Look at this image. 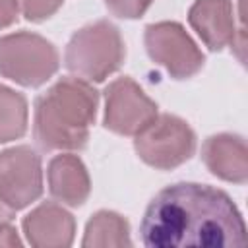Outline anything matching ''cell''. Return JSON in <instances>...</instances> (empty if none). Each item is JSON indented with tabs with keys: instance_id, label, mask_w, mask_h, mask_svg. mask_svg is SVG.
<instances>
[{
	"instance_id": "11",
	"label": "cell",
	"mask_w": 248,
	"mask_h": 248,
	"mask_svg": "<svg viewBox=\"0 0 248 248\" xmlns=\"http://www.w3.org/2000/svg\"><path fill=\"white\" fill-rule=\"evenodd\" d=\"M202 161L207 170L232 184L248 180V147L240 134H213L202 145Z\"/></svg>"
},
{
	"instance_id": "15",
	"label": "cell",
	"mask_w": 248,
	"mask_h": 248,
	"mask_svg": "<svg viewBox=\"0 0 248 248\" xmlns=\"http://www.w3.org/2000/svg\"><path fill=\"white\" fill-rule=\"evenodd\" d=\"M64 0H19L21 16L31 23H43L50 19L60 8Z\"/></svg>"
},
{
	"instance_id": "8",
	"label": "cell",
	"mask_w": 248,
	"mask_h": 248,
	"mask_svg": "<svg viewBox=\"0 0 248 248\" xmlns=\"http://www.w3.org/2000/svg\"><path fill=\"white\" fill-rule=\"evenodd\" d=\"M43 196V161L31 145L0 151V198L19 211Z\"/></svg>"
},
{
	"instance_id": "16",
	"label": "cell",
	"mask_w": 248,
	"mask_h": 248,
	"mask_svg": "<svg viewBox=\"0 0 248 248\" xmlns=\"http://www.w3.org/2000/svg\"><path fill=\"white\" fill-rule=\"evenodd\" d=\"M107 10L120 19H140L153 0H103Z\"/></svg>"
},
{
	"instance_id": "5",
	"label": "cell",
	"mask_w": 248,
	"mask_h": 248,
	"mask_svg": "<svg viewBox=\"0 0 248 248\" xmlns=\"http://www.w3.org/2000/svg\"><path fill=\"white\" fill-rule=\"evenodd\" d=\"M134 149L145 165L157 170H172L192 159L196 132L184 118L163 112L134 136Z\"/></svg>"
},
{
	"instance_id": "17",
	"label": "cell",
	"mask_w": 248,
	"mask_h": 248,
	"mask_svg": "<svg viewBox=\"0 0 248 248\" xmlns=\"http://www.w3.org/2000/svg\"><path fill=\"white\" fill-rule=\"evenodd\" d=\"M19 14V0H0V29L14 25Z\"/></svg>"
},
{
	"instance_id": "9",
	"label": "cell",
	"mask_w": 248,
	"mask_h": 248,
	"mask_svg": "<svg viewBox=\"0 0 248 248\" xmlns=\"http://www.w3.org/2000/svg\"><path fill=\"white\" fill-rule=\"evenodd\" d=\"M27 242L35 248H68L76 238V219L56 202H43L21 221Z\"/></svg>"
},
{
	"instance_id": "3",
	"label": "cell",
	"mask_w": 248,
	"mask_h": 248,
	"mask_svg": "<svg viewBox=\"0 0 248 248\" xmlns=\"http://www.w3.org/2000/svg\"><path fill=\"white\" fill-rule=\"evenodd\" d=\"M126 45L120 29L108 19H97L78 29L64 50V66L76 78L101 83L122 68Z\"/></svg>"
},
{
	"instance_id": "6",
	"label": "cell",
	"mask_w": 248,
	"mask_h": 248,
	"mask_svg": "<svg viewBox=\"0 0 248 248\" xmlns=\"http://www.w3.org/2000/svg\"><path fill=\"white\" fill-rule=\"evenodd\" d=\"M143 45L149 58L174 79H188L205 64V54L178 21L149 23L143 31Z\"/></svg>"
},
{
	"instance_id": "1",
	"label": "cell",
	"mask_w": 248,
	"mask_h": 248,
	"mask_svg": "<svg viewBox=\"0 0 248 248\" xmlns=\"http://www.w3.org/2000/svg\"><path fill=\"white\" fill-rule=\"evenodd\" d=\"M140 236L147 248H225L248 240L232 198L200 182H174L159 190L143 211Z\"/></svg>"
},
{
	"instance_id": "13",
	"label": "cell",
	"mask_w": 248,
	"mask_h": 248,
	"mask_svg": "<svg viewBox=\"0 0 248 248\" xmlns=\"http://www.w3.org/2000/svg\"><path fill=\"white\" fill-rule=\"evenodd\" d=\"M130 238V223L126 217H122L116 211L110 209H99L91 215V219L85 225L83 248H120V246H132Z\"/></svg>"
},
{
	"instance_id": "19",
	"label": "cell",
	"mask_w": 248,
	"mask_h": 248,
	"mask_svg": "<svg viewBox=\"0 0 248 248\" xmlns=\"http://www.w3.org/2000/svg\"><path fill=\"white\" fill-rule=\"evenodd\" d=\"M14 217H16V211H14V209L0 198V227L6 225V223H12Z\"/></svg>"
},
{
	"instance_id": "10",
	"label": "cell",
	"mask_w": 248,
	"mask_h": 248,
	"mask_svg": "<svg viewBox=\"0 0 248 248\" xmlns=\"http://www.w3.org/2000/svg\"><path fill=\"white\" fill-rule=\"evenodd\" d=\"M188 23L211 52L234 45L236 16L232 0H194L188 10Z\"/></svg>"
},
{
	"instance_id": "14",
	"label": "cell",
	"mask_w": 248,
	"mask_h": 248,
	"mask_svg": "<svg viewBox=\"0 0 248 248\" xmlns=\"http://www.w3.org/2000/svg\"><path fill=\"white\" fill-rule=\"evenodd\" d=\"M29 107L23 93L0 83V143L19 140L27 132Z\"/></svg>"
},
{
	"instance_id": "12",
	"label": "cell",
	"mask_w": 248,
	"mask_h": 248,
	"mask_svg": "<svg viewBox=\"0 0 248 248\" xmlns=\"http://www.w3.org/2000/svg\"><path fill=\"white\" fill-rule=\"evenodd\" d=\"M46 182L50 196L62 205L79 207L91 194V178L87 167L74 153H60L48 161Z\"/></svg>"
},
{
	"instance_id": "2",
	"label": "cell",
	"mask_w": 248,
	"mask_h": 248,
	"mask_svg": "<svg viewBox=\"0 0 248 248\" xmlns=\"http://www.w3.org/2000/svg\"><path fill=\"white\" fill-rule=\"evenodd\" d=\"M99 91L81 78H60L35 99L33 138L43 151H79L95 124Z\"/></svg>"
},
{
	"instance_id": "4",
	"label": "cell",
	"mask_w": 248,
	"mask_h": 248,
	"mask_svg": "<svg viewBox=\"0 0 248 248\" xmlns=\"http://www.w3.org/2000/svg\"><path fill=\"white\" fill-rule=\"evenodd\" d=\"M58 68V48L46 37L31 31H16L0 37L2 78L23 87H41Z\"/></svg>"
},
{
	"instance_id": "18",
	"label": "cell",
	"mask_w": 248,
	"mask_h": 248,
	"mask_svg": "<svg viewBox=\"0 0 248 248\" xmlns=\"http://www.w3.org/2000/svg\"><path fill=\"white\" fill-rule=\"evenodd\" d=\"M0 244L2 246H19L21 240L17 236V231L12 223H6L0 227Z\"/></svg>"
},
{
	"instance_id": "7",
	"label": "cell",
	"mask_w": 248,
	"mask_h": 248,
	"mask_svg": "<svg viewBox=\"0 0 248 248\" xmlns=\"http://www.w3.org/2000/svg\"><path fill=\"white\" fill-rule=\"evenodd\" d=\"M157 114V103L130 76L116 78L105 87L103 124L107 130L118 136H136Z\"/></svg>"
}]
</instances>
